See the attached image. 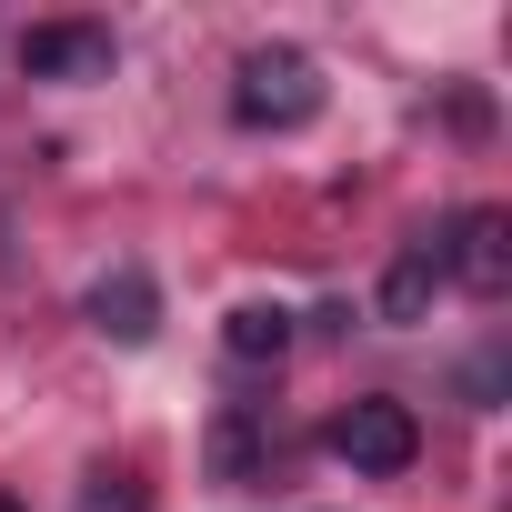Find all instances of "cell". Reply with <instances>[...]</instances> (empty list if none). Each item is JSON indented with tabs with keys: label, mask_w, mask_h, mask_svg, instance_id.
Wrapping results in <instances>:
<instances>
[{
	"label": "cell",
	"mask_w": 512,
	"mask_h": 512,
	"mask_svg": "<svg viewBox=\"0 0 512 512\" xmlns=\"http://www.w3.org/2000/svg\"><path fill=\"white\" fill-rule=\"evenodd\" d=\"M121 41L111 21H31L21 31V81H111Z\"/></svg>",
	"instance_id": "277c9868"
},
{
	"label": "cell",
	"mask_w": 512,
	"mask_h": 512,
	"mask_svg": "<svg viewBox=\"0 0 512 512\" xmlns=\"http://www.w3.org/2000/svg\"><path fill=\"white\" fill-rule=\"evenodd\" d=\"M0 512H21V502H11V492H0Z\"/></svg>",
	"instance_id": "30bf717a"
},
{
	"label": "cell",
	"mask_w": 512,
	"mask_h": 512,
	"mask_svg": "<svg viewBox=\"0 0 512 512\" xmlns=\"http://www.w3.org/2000/svg\"><path fill=\"white\" fill-rule=\"evenodd\" d=\"M262 462H272L262 412H251V402H231V412L211 422V482H221V492H251V482H262Z\"/></svg>",
	"instance_id": "52a82bcc"
},
{
	"label": "cell",
	"mask_w": 512,
	"mask_h": 512,
	"mask_svg": "<svg viewBox=\"0 0 512 512\" xmlns=\"http://www.w3.org/2000/svg\"><path fill=\"white\" fill-rule=\"evenodd\" d=\"M322 111V61L292 51V41H262V51H241L231 71V121L241 131H302Z\"/></svg>",
	"instance_id": "6da1fadb"
},
{
	"label": "cell",
	"mask_w": 512,
	"mask_h": 512,
	"mask_svg": "<svg viewBox=\"0 0 512 512\" xmlns=\"http://www.w3.org/2000/svg\"><path fill=\"white\" fill-rule=\"evenodd\" d=\"M432 302H442V241L422 231V241H402V251H392V272H382V302H372V312H382L392 332H412Z\"/></svg>",
	"instance_id": "8992f818"
},
{
	"label": "cell",
	"mask_w": 512,
	"mask_h": 512,
	"mask_svg": "<svg viewBox=\"0 0 512 512\" xmlns=\"http://www.w3.org/2000/svg\"><path fill=\"white\" fill-rule=\"evenodd\" d=\"M221 352H231L241 372H262V362H282V352H292V312H282V302H241V312L221 322Z\"/></svg>",
	"instance_id": "ba28073f"
},
{
	"label": "cell",
	"mask_w": 512,
	"mask_h": 512,
	"mask_svg": "<svg viewBox=\"0 0 512 512\" xmlns=\"http://www.w3.org/2000/svg\"><path fill=\"white\" fill-rule=\"evenodd\" d=\"M81 312H91V332H101V342L141 352V342L161 332V282H151L141 262H111V272L91 282V302H81Z\"/></svg>",
	"instance_id": "5b68a950"
},
{
	"label": "cell",
	"mask_w": 512,
	"mask_h": 512,
	"mask_svg": "<svg viewBox=\"0 0 512 512\" xmlns=\"http://www.w3.org/2000/svg\"><path fill=\"white\" fill-rule=\"evenodd\" d=\"M81 512H141V492H131L121 472H91V482H81Z\"/></svg>",
	"instance_id": "9c48e42d"
},
{
	"label": "cell",
	"mask_w": 512,
	"mask_h": 512,
	"mask_svg": "<svg viewBox=\"0 0 512 512\" xmlns=\"http://www.w3.org/2000/svg\"><path fill=\"white\" fill-rule=\"evenodd\" d=\"M322 442H332V462H352L362 482H392V472H412V462H422V422H412V402H392V392L342 402Z\"/></svg>",
	"instance_id": "7a4b0ae2"
},
{
	"label": "cell",
	"mask_w": 512,
	"mask_h": 512,
	"mask_svg": "<svg viewBox=\"0 0 512 512\" xmlns=\"http://www.w3.org/2000/svg\"><path fill=\"white\" fill-rule=\"evenodd\" d=\"M442 241V282H462L472 302H502L512 292V211H492V201H472L452 231H432Z\"/></svg>",
	"instance_id": "3957f363"
}]
</instances>
